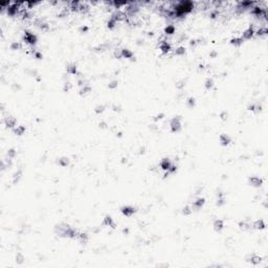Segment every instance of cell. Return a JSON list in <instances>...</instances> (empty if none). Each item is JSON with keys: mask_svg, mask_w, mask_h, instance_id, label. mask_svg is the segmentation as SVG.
I'll list each match as a JSON object with an SVG mask.
<instances>
[{"mask_svg": "<svg viewBox=\"0 0 268 268\" xmlns=\"http://www.w3.org/2000/svg\"><path fill=\"white\" fill-rule=\"evenodd\" d=\"M181 128V124H180V120L178 119V117H175V119H173L172 121H171V129H172V131L173 132H178L179 130Z\"/></svg>", "mask_w": 268, "mask_h": 268, "instance_id": "cell-1", "label": "cell"}, {"mask_svg": "<svg viewBox=\"0 0 268 268\" xmlns=\"http://www.w3.org/2000/svg\"><path fill=\"white\" fill-rule=\"evenodd\" d=\"M24 39L27 43L29 44H35L37 42V38L35 36L34 34H30V33H25V36H24Z\"/></svg>", "mask_w": 268, "mask_h": 268, "instance_id": "cell-2", "label": "cell"}, {"mask_svg": "<svg viewBox=\"0 0 268 268\" xmlns=\"http://www.w3.org/2000/svg\"><path fill=\"white\" fill-rule=\"evenodd\" d=\"M248 261L253 264V265H259V264L261 263V261H262V258L254 254V255H251V257H250V259L248 260Z\"/></svg>", "mask_w": 268, "mask_h": 268, "instance_id": "cell-3", "label": "cell"}, {"mask_svg": "<svg viewBox=\"0 0 268 268\" xmlns=\"http://www.w3.org/2000/svg\"><path fill=\"white\" fill-rule=\"evenodd\" d=\"M121 212H123V214L126 215V216H128L130 217L132 214H134L135 213V210H134V207H130V206H126V207H123V210H121Z\"/></svg>", "mask_w": 268, "mask_h": 268, "instance_id": "cell-4", "label": "cell"}, {"mask_svg": "<svg viewBox=\"0 0 268 268\" xmlns=\"http://www.w3.org/2000/svg\"><path fill=\"white\" fill-rule=\"evenodd\" d=\"M223 226H224V224H223V221L222 220H216L215 221V223H214V227H215V229L216 230H218V231H220L223 228Z\"/></svg>", "mask_w": 268, "mask_h": 268, "instance_id": "cell-5", "label": "cell"}, {"mask_svg": "<svg viewBox=\"0 0 268 268\" xmlns=\"http://www.w3.org/2000/svg\"><path fill=\"white\" fill-rule=\"evenodd\" d=\"M204 204V199L203 198H198L197 199L195 202H194V204H193V205H194L195 207H197V208H200L201 206H202Z\"/></svg>", "mask_w": 268, "mask_h": 268, "instance_id": "cell-6", "label": "cell"}, {"mask_svg": "<svg viewBox=\"0 0 268 268\" xmlns=\"http://www.w3.org/2000/svg\"><path fill=\"white\" fill-rule=\"evenodd\" d=\"M121 57H124L126 59L131 58L132 57V53L130 52L129 49H123V50H121Z\"/></svg>", "mask_w": 268, "mask_h": 268, "instance_id": "cell-7", "label": "cell"}, {"mask_svg": "<svg viewBox=\"0 0 268 268\" xmlns=\"http://www.w3.org/2000/svg\"><path fill=\"white\" fill-rule=\"evenodd\" d=\"M250 182H251V184H254V186H261L262 180L257 178V177H253V178H250Z\"/></svg>", "mask_w": 268, "mask_h": 268, "instance_id": "cell-8", "label": "cell"}, {"mask_svg": "<svg viewBox=\"0 0 268 268\" xmlns=\"http://www.w3.org/2000/svg\"><path fill=\"white\" fill-rule=\"evenodd\" d=\"M220 140H221V143L223 145H228V144H229V141H230L229 137L226 136V135H221V136H220Z\"/></svg>", "mask_w": 268, "mask_h": 268, "instance_id": "cell-9", "label": "cell"}, {"mask_svg": "<svg viewBox=\"0 0 268 268\" xmlns=\"http://www.w3.org/2000/svg\"><path fill=\"white\" fill-rule=\"evenodd\" d=\"M67 71H68L69 73H72V74H76V72H77V67H76V65H69L68 67H67Z\"/></svg>", "mask_w": 268, "mask_h": 268, "instance_id": "cell-10", "label": "cell"}, {"mask_svg": "<svg viewBox=\"0 0 268 268\" xmlns=\"http://www.w3.org/2000/svg\"><path fill=\"white\" fill-rule=\"evenodd\" d=\"M105 223L107 224V225H109V226L114 227V222H113V220H112L111 217H106V218H105Z\"/></svg>", "mask_w": 268, "mask_h": 268, "instance_id": "cell-11", "label": "cell"}, {"mask_svg": "<svg viewBox=\"0 0 268 268\" xmlns=\"http://www.w3.org/2000/svg\"><path fill=\"white\" fill-rule=\"evenodd\" d=\"M255 228H258V229H262V228L265 227V224H264L262 220H260V221H257L255 223Z\"/></svg>", "mask_w": 268, "mask_h": 268, "instance_id": "cell-12", "label": "cell"}, {"mask_svg": "<svg viewBox=\"0 0 268 268\" xmlns=\"http://www.w3.org/2000/svg\"><path fill=\"white\" fill-rule=\"evenodd\" d=\"M24 131H25V128H24V127H22V126H20V127H18L17 129L15 130V132H16V133H18V135H21V134H22L23 132H24Z\"/></svg>", "mask_w": 268, "mask_h": 268, "instance_id": "cell-13", "label": "cell"}, {"mask_svg": "<svg viewBox=\"0 0 268 268\" xmlns=\"http://www.w3.org/2000/svg\"><path fill=\"white\" fill-rule=\"evenodd\" d=\"M191 213H192V210H191V208L188 207V206H187V207L183 210V214H186V215H188V214H191Z\"/></svg>", "mask_w": 268, "mask_h": 268, "instance_id": "cell-14", "label": "cell"}, {"mask_svg": "<svg viewBox=\"0 0 268 268\" xmlns=\"http://www.w3.org/2000/svg\"><path fill=\"white\" fill-rule=\"evenodd\" d=\"M212 86H213V81L212 80H207L206 81V87L207 88H212Z\"/></svg>", "mask_w": 268, "mask_h": 268, "instance_id": "cell-15", "label": "cell"}, {"mask_svg": "<svg viewBox=\"0 0 268 268\" xmlns=\"http://www.w3.org/2000/svg\"><path fill=\"white\" fill-rule=\"evenodd\" d=\"M188 104H190V106L192 107V106H194V104H195V100L194 98H188Z\"/></svg>", "mask_w": 268, "mask_h": 268, "instance_id": "cell-16", "label": "cell"}, {"mask_svg": "<svg viewBox=\"0 0 268 268\" xmlns=\"http://www.w3.org/2000/svg\"><path fill=\"white\" fill-rule=\"evenodd\" d=\"M104 111V107L103 106H101V107H97V109H96V112L98 113V112H103Z\"/></svg>", "mask_w": 268, "mask_h": 268, "instance_id": "cell-17", "label": "cell"}]
</instances>
